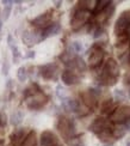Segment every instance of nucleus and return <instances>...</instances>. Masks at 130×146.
I'll list each match as a JSON object with an SVG mask.
<instances>
[{"label": "nucleus", "mask_w": 130, "mask_h": 146, "mask_svg": "<svg viewBox=\"0 0 130 146\" xmlns=\"http://www.w3.org/2000/svg\"><path fill=\"white\" fill-rule=\"evenodd\" d=\"M119 78V65L115 59L110 58L103 65V67L97 77V82L102 86H114Z\"/></svg>", "instance_id": "1"}, {"label": "nucleus", "mask_w": 130, "mask_h": 146, "mask_svg": "<svg viewBox=\"0 0 130 146\" xmlns=\"http://www.w3.org/2000/svg\"><path fill=\"white\" fill-rule=\"evenodd\" d=\"M56 129L59 132V134L65 141L71 143L73 139H75L77 135V129H75V123L74 121L66 116V115H60L56 120Z\"/></svg>", "instance_id": "2"}, {"label": "nucleus", "mask_w": 130, "mask_h": 146, "mask_svg": "<svg viewBox=\"0 0 130 146\" xmlns=\"http://www.w3.org/2000/svg\"><path fill=\"white\" fill-rule=\"evenodd\" d=\"M104 56H105L104 46L102 43H94L90 48V50L87 53V64L86 65L91 70H97L103 64Z\"/></svg>", "instance_id": "3"}, {"label": "nucleus", "mask_w": 130, "mask_h": 146, "mask_svg": "<svg viewBox=\"0 0 130 146\" xmlns=\"http://www.w3.org/2000/svg\"><path fill=\"white\" fill-rule=\"evenodd\" d=\"M62 107L66 111H69V113H73L75 114L77 116L79 117H82V116H86L91 110L88 108H86L84 106V103L80 101V100H77V98H73V97L68 96L67 98L62 100Z\"/></svg>", "instance_id": "4"}, {"label": "nucleus", "mask_w": 130, "mask_h": 146, "mask_svg": "<svg viewBox=\"0 0 130 146\" xmlns=\"http://www.w3.org/2000/svg\"><path fill=\"white\" fill-rule=\"evenodd\" d=\"M91 12L81 10L79 7H74L71 15V29L73 31H79L82 27H85L91 19Z\"/></svg>", "instance_id": "5"}, {"label": "nucleus", "mask_w": 130, "mask_h": 146, "mask_svg": "<svg viewBox=\"0 0 130 146\" xmlns=\"http://www.w3.org/2000/svg\"><path fill=\"white\" fill-rule=\"evenodd\" d=\"M100 95V89L99 88H91L87 90H84L80 92V101L84 103L86 108L90 110H94L98 107V97Z\"/></svg>", "instance_id": "6"}, {"label": "nucleus", "mask_w": 130, "mask_h": 146, "mask_svg": "<svg viewBox=\"0 0 130 146\" xmlns=\"http://www.w3.org/2000/svg\"><path fill=\"white\" fill-rule=\"evenodd\" d=\"M109 120L114 125H129L130 122V106L122 104L118 106L112 114L110 115Z\"/></svg>", "instance_id": "7"}, {"label": "nucleus", "mask_w": 130, "mask_h": 146, "mask_svg": "<svg viewBox=\"0 0 130 146\" xmlns=\"http://www.w3.org/2000/svg\"><path fill=\"white\" fill-rule=\"evenodd\" d=\"M38 73L47 82H56L59 79V73H60V67L55 62H49L46 65H42L38 67Z\"/></svg>", "instance_id": "8"}, {"label": "nucleus", "mask_w": 130, "mask_h": 146, "mask_svg": "<svg viewBox=\"0 0 130 146\" xmlns=\"http://www.w3.org/2000/svg\"><path fill=\"white\" fill-rule=\"evenodd\" d=\"M48 101H49L48 95H46L43 91H40V92H37L32 95L31 97L26 98L25 103H26L28 109H30V110H41V109H43L47 106Z\"/></svg>", "instance_id": "9"}, {"label": "nucleus", "mask_w": 130, "mask_h": 146, "mask_svg": "<svg viewBox=\"0 0 130 146\" xmlns=\"http://www.w3.org/2000/svg\"><path fill=\"white\" fill-rule=\"evenodd\" d=\"M115 125L111 122L109 119H106L105 116H99V117H96L92 123L90 125L88 129L90 132H92L94 135H98L99 133L102 132H105V131H112L114 129Z\"/></svg>", "instance_id": "10"}, {"label": "nucleus", "mask_w": 130, "mask_h": 146, "mask_svg": "<svg viewBox=\"0 0 130 146\" xmlns=\"http://www.w3.org/2000/svg\"><path fill=\"white\" fill-rule=\"evenodd\" d=\"M22 41H23V43L25 44L28 48L34 47L35 44L40 43V42L43 41L41 30L35 29V28L24 30L23 34H22Z\"/></svg>", "instance_id": "11"}, {"label": "nucleus", "mask_w": 130, "mask_h": 146, "mask_svg": "<svg viewBox=\"0 0 130 146\" xmlns=\"http://www.w3.org/2000/svg\"><path fill=\"white\" fill-rule=\"evenodd\" d=\"M130 25V10L123 11L121 16L118 17V19L115 23L114 33L116 35V37H121V36H125V31Z\"/></svg>", "instance_id": "12"}, {"label": "nucleus", "mask_w": 130, "mask_h": 146, "mask_svg": "<svg viewBox=\"0 0 130 146\" xmlns=\"http://www.w3.org/2000/svg\"><path fill=\"white\" fill-rule=\"evenodd\" d=\"M54 22L53 19V10H48L43 13L38 15L37 17H35L34 19L30 22L31 27L35 29H38V30H43L46 29L47 27H49L50 24Z\"/></svg>", "instance_id": "13"}, {"label": "nucleus", "mask_w": 130, "mask_h": 146, "mask_svg": "<svg viewBox=\"0 0 130 146\" xmlns=\"http://www.w3.org/2000/svg\"><path fill=\"white\" fill-rule=\"evenodd\" d=\"M60 78L62 80L63 85H66V86H74V85H78L81 82V77H80L79 73L67 70V68L61 72Z\"/></svg>", "instance_id": "14"}, {"label": "nucleus", "mask_w": 130, "mask_h": 146, "mask_svg": "<svg viewBox=\"0 0 130 146\" xmlns=\"http://www.w3.org/2000/svg\"><path fill=\"white\" fill-rule=\"evenodd\" d=\"M60 144L59 137L53 131H43L40 135V146H57Z\"/></svg>", "instance_id": "15"}, {"label": "nucleus", "mask_w": 130, "mask_h": 146, "mask_svg": "<svg viewBox=\"0 0 130 146\" xmlns=\"http://www.w3.org/2000/svg\"><path fill=\"white\" fill-rule=\"evenodd\" d=\"M29 132H30V129L25 128V127H17V128L13 129V132L11 133V135H10L11 141L10 143L13 144L15 146H20V144L23 143L24 139H25Z\"/></svg>", "instance_id": "16"}, {"label": "nucleus", "mask_w": 130, "mask_h": 146, "mask_svg": "<svg viewBox=\"0 0 130 146\" xmlns=\"http://www.w3.org/2000/svg\"><path fill=\"white\" fill-rule=\"evenodd\" d=\"M60 31H61V24H60L59 22H53L49 27H47L46 29L41 30L42 38H43V41H44V40H47V38H49V37L56 36Z\"/></svg>", "instance_id": "17"}, {"label": "nucleus", "mask_w": 130, "mask_h": 146, "mask_svg": "<svg viewBox=\"0 0 130 146\" xmlns=\"http://www.w3.org/2000/svg\"><path fill=\"white\" fill-rule=\"evenodd\" d=\"M7 44H9L11 53H12V61H13V64H18L22 56H20V52H19V49H18V47L16 44V41H15L12 35L7 36Z\"/></svg>", "instance_id": "18"}, {"label": "nucleus", "mask_w": 130, "mask_h": 146, "mask_svg": "<svg viewBox=\"0 0 130 146\" xmlns=\"http://www.w3.org/2000/svg\"><path fill=\"white\" fill-rule=\"evenodd\" d=\"M20 146H38V139H37V133L32 129H30L28 135L23 140Z\"/></svg>", "instance_id": "19"}, {"label": "nucleus", "mask_w": 130, "mask_h": 146, "mask_svg": "<svg viewBox=\"0 0 130 146\" xmlns=\"http://www.w3.org/2000/svg\"><path fill=\"white\" fill-rule=\"evenodd\" d=\"M128 127H129V125H115L114 129H112V135L115 138V140L116 139H121L127 134Z\"/></svg>", "instance_id": "20"}, {"label": "nucleus", "mask_w": 130, "mask_h": 146, "mask_svg": "<svg viewBox=\"0 0 130 146\" xmlns=\"http://www.w3.org/2000/svg\"><path fill=\"white\" fill-rule=\"evenodd\" d=\"M24 120V113L22 110H15L10 116V123L13 127H18Z\"/></svg>", "instance_id": "21"}, {"label": "nucleus", "mask_w": 130, "mask_h": 146, "mask_svg": "<svg viewBox=\"0 0 130 146\" xmlns=\"http://www.w3.org/2000/svg\"><path fill=\"white\" fill-rule=\"evenodd\" d=\"M3 4H4V9H3V11H0V15H1L3 22H6L11 16L12 5L15 4V1H9V0H6V1H3Z\"/></svg>", "instance_id": "22"}, {"label": "nucleus", "mask_w": 130, "mask_h": 146, "mask_svg": "<svg viewBox=\"0 0 130 146\" xmlns=\"http://www.w3.org/2000/svg\"><path fill=\"white\" fill-rule=\"evenodd\" d=\"M40 91H42L41 90V88L38 86V84H36V83H31L30 85H28V86L25 88V90H24V98H29V97H31L32 95H35V94H37V92H40Z\"/></svg>", "instance_id": "23"}, {"label": "nucleus", "mask_w": 130, "mask_h": 146, "mask_svg": "<svg viewBox=\"0 0 130 146\" xmlns=\"http://www.w3.org/2000/svg\"><path fill=\"white\" fill-rule=\"evenodd\" d=\"M111 1H108V0H99V1H97L96 3V7H94V10H93V16H97V15H99L100 12H103L105 9L109 6V4H110Z\"/></svg>", "instance_id": "24"}, {"label": "nucleus", "mask_w": 130, "mask_h": 146, "mask_svg": "<svg viewBox=\"0 0 130 146\" xmlns=\"http://www.w3.org/2000/svg\"><path fill=\"white\" fill-rule=\"evenodd\" d=\"M84 50V46L81 42H79V41H74L71 43L69 46V53L74 54V55H78L79 53H81Z\"/></svg>", "instance_id": "25"}, {"label": "nucleus", "mask_w": 130, "mask_h": 146, "mask_svg": "<svg viewBox=\"0 0 130 146\" xmlns=\"http://www.w3.org/2000/svg\"><path fill=\"white\" fill-rule=\"evenodd\" d=\"M28 76H29L28 74V68L25 67V66H20L17 71V79L20 83H24V82H26Z\"/></svg>", "instance_id": "26"}, {"label": "nucleus", "mask_w": 130, "mask_h": 146, "mask_svg": "<svg viewBox=\"0 0 130 146\" xmlns=\"http://www.w3.org/2000/svg\"><path fill=\"white\" fill-rule=\"evenodd\" d=\"M56 95H57V97H59L61 101L67 98V97L69 96V95H68V92H67V90L62 86V85H57V88H56Z\"/></svg>", "instance_id": "27"}, {"label": "nucleus", "mask_w": 130, "mask_h": 146, "mask_svg": "<svg viewBox=\"0 0 130 146\" xmlns=\"http://www.w3.org/2000/svg\"><path fill=\"white\" fill-rule=\"evenodd\" d=\"M9 122V117H7V115H6L5 113H0V127H4L7 125Z\"/></svg>", "instance_id": "28"}, {"label": "nucleus", "mask_w": 130, "mask_h": 146, "mask_svg": "<svg viewBox=\"0 0 130 146\" xmlns=\"http://www.w3.org/2000/svg\"><path fill=\"white\" fill-rule=\"evenodd\" d=\"M115 98L117 101H122V100H124L125 98V94H124V91H122V90H116L115 91Z\"/></svg>", "instance_id": "29"}, {"label": "nucleus", "mask_w": 130, "mask_h": 146, "mask_svg": "<svg viewBox=\"0 0 130 146\" xmlns=\"http://www.w3.org/2000/svg\"><path fill=\"white\" fill-rule=\"evenodd\" d=\"M9 70H10V66H9V62H7V59L5 58L4 62H3V70H1L3 74H4V76H7V73H9Z\"/></svg>", "instance_id": "30"}, {"label": "nucleus", "mask_w": 130, "mask_h": 146, "mask_svg": "<svg viewBox=\"0 0 130 146\" xmlns=\"http://www.w3.org/2000/svg\"><path fill=\"white\" fill-rule=\"evenodd\" d=\"M24 58H25V59H34L35 58V52L34 50H29L28 54Z\"/></svg>", "instance_id": "31"}, {"label": "nucleus", "mask_w": 130, "mask_h": 146, "mask_svg": "<svg viewBox=\"0 0 130 146\" xmlns=\"http://www.w3.org/2000/svg\"><path fill=\"white\" fill-rule=\"evenodd\" d=\"M125 84L130 86V74H128V76H127V78H125Z\"/></svg>", "instance_id": "32"}, {"label": "nucleus", "mask_w": 130, "mask_h": 146, "mask_svg": "<svg viewBox=\"0 0 130 146\" xmlns=\"http://www.w3.org/2000/svg\"><path fill=\"white\" fill-rule=\"evenodd\" d=\"M3 19H1V15H0V33H1V29H3Z\"/></svg>", "instance_id": "33"}, {"label": "nucleus", "mask_w": 130, "mask_h": 146, "mask_svg": "<svg viewBox=\"0 0 130 146\" xmlns=\"http://www.w3.org/2000/svg\"><path fill=\"white\" fill-rule=\"evenodd\" d=\"M73 146H85L82 143H75V144H73Z\"/></svg>", "instance_id": "34"}, {"label": "nucleus", "mask_w": 130, "mask_h": 146, "mask_svg": "<svg viewBox=\"0 0 130 146\" xmlns=\"http://www.w3.org/2000/svg\"><path fill=\"white\" fill-rule=\"evenodd\" d=\"M0 146H5L4 145V140H0Z\"/></svg>", "instance_id": "35"}, {"label": "nucleus", "mask_w": 130, "mask_h": 146, "mask_svg": "<svg viewBox=\"0 0 130 146\" xmlns=\"http://www.w3.org/2000/svg\"><path fill=\"white\" fill-rule=\"evenodd\" d=\"M125 146H130V140H128V141L125 143Z\"/></svg>", "instance_id": "36"}, {"label": "nucleus", "mask_w": 130, "mask_h": 146, "mask_svg": "<svg viewBox=\"0 0 130 146\" xmlns=\"http://www.w3.org/2000/svg\"><path fill=\"white\" fill-rule=\"evenodd\" d=\"M7 146H15V145H13V144H11V143H10V144H9Z\"/></svg>", "instance_id": "37"}, {"label": "nucleus", "mask_w": 130, "mask_h": 146, "mask_svg": "<svg viewBox=\"0 0 130 146\" xmlns=\"http://www.w3.org/2000/svg\"><path fill=\"white\" fill-rule=\"evenodd\" d=\"M129 60H130V47H129Z\"/></svg>", "instance_id": "38"}, {"label": "nucleus", "mask_w": 130, "mask_h": 146, "mask_svg": "<svg viewBox=\"0 0 130 146\" xmlns=\"http://www.w3.org/2000/svg\"><path fill=\"white\" fill-rule=\"evenodd\" d=\"M128 95H129V98H130V90H129V94Z\"/></svg>", "instance_id": "39"}, {"label": "nucleus", "mask_w": 130, "mask_h": 146, "mask_svg": "<svg viewBox=\"0 0 130 146\" xmlns=\"http://www.w3.org/2000/svg\"><path fill=\"white\" fill-rule=\"evenodd\" d=\"M109 146H111V145H109Z\"/></svg>", "instance_id": "40"}]
</instances>
